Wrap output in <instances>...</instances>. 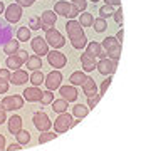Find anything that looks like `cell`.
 Segmentation results:
<instances>
[{
    "label": "cell",
    "mask_w": 141,
    "mask_h": 151,
    "mask_svg": "<svg viewBox=\"0 0 141 151\" xmlns=\"http://www.w3.org/2000/svg\"><path fill=\"white\" fill-rule=\"evenodd\" d=\"M45 40H47V44H49L52 49H60V47H64L65 45V39H64V35L57 30V29H50V30H47L45 32Z\"/></svg>",
    "instance_id": "6da1fadb"
},
{
    "label": "cell",
    "mask_w": 141,
    "mask_h": 151,
    "mask_svg": "<svg viewBox=\"0 0 141 151\" xmlns=\"http://www.w3.org/2000/svg\"><path fill=\"white\" fill-rule=\"evenodd\" d=\"M32 121H34V126H35L40 133H44V131H49L50 128H52V121H50L49 116H47L45 113H42V111L34 113Z\"/></svg>",
    "instance_id": "7a4b0ae2"
},
{
    "label": "cell",
    "mask_w": 141,
    "mask_h": 151,
    "mask_svg": "<svg viewBox=\"0 0 141 151\" xmlns=\"http://www.w3.org/2000/svg\"><path fill=\"white\" fill-rule=\"evenodd\" d=\"M24 97L19 96V94H14V96H5L4 99H2V106H4V109L5 111H17V109L24 108Z\"/></svg>",
    "instance_id": "3957f363"
},
{
    "label": "cell",
    "mask_w": 141,
    "mask_h": 151,
    "mask_svg": "<svg viewBox=\"0 0 141 151\" xmlns=\"http://www.w3.org/2000/svg\"><path fill=\"white\" fill-rule=\"evenodd\" d=\"M70 123H72V114L65 111V113L59 114V118L54 121V131L57 134H62L67 129H70Z\"/></svg>",
    "instance_id": "277c9868"
},
{
    "label": "cell",
    "mask_w": 141,
    "mask_h": 151,
    "mask_svg": "<svg viewBox=\"0 0 141 151\" xmlns=\"http://www.w3.org/2000/svg\"><path fill=\"white\" fill-rule=\"evenodd\" d=\"M47 62L52 67H55V69H62L67 64V57H65V54L59 52L57 49H52V50H49V54H47Z\"/></svg>",
    "instance_id": "5b68a950"
},
{
    "label": "cell",
    "mask_w": 141,
    "mask_h": 151,
    "mask_svg": "<svg viewBox=\"0 0 141 151\" xmlns=\"http://www.w3.org/2000/svg\"><path fill=\"white\" fill-rule=\"evenodd\" d=\"M60 82H62V74H60L59 69H55V70H50L49 74L45 76L44 84H45V87L49 91H55V89L60 87Z\"/></svg>",
    "instance_id": "8992f818"
},
{
    "label": "cell",
    "mask_w": 141,
    "mask_h": 151,
    "mask_svg": "<svg viewBox=\"0 0 141 151\" xmlns=\"http://www.w3.org/2000/svg\"><path fill=\"white\" fill-rule=\"evenodd\" d=\"M116 67H118V62L111 60L109 57L101 59L98 64H96V69L99 70V74H103V76H113L114 72H116Z\"/></svg>",
    "instance_id": "52a82bcc"
},
{
    "label": "cell",
    "mask_w": 141,
    "mask_h": 151,
    "mask_svg": "<svg viewBox=\"0 0 141 151\" xmlns=\"http://www.w3.org/2000/svg\"><path fill=\"white\" fill-rule=\"evenodd\" d=\"M5 20L10 24H17L22 19V7L19 4H10L9 7H5Z\"/></svg>",
    "instance_id": "ba28073f"
},
{
    "label": "cell",
    "mask_w": 141,
    "mask_h": 151,
    "mask_svg": "<svg viewBox=\"0 0 141 151\" xmlns=\"http://www.w3.org/2000/svg\"><path fill=\"white\" fill-rule=\"evenodd\" d=\"M65 30H67V35H69L70 40L84 35V27H82L81 24H79V20H76V19H70L65 24Z\"/></svg>",
    "instance_id": "9c48e42d"
},
{
    "label": "cell",
    "mask_w": 141,
    "mask_h": 151,
    "mask_svg": "<svg viewBox=\"0 0 141 151\" xmlns=\"http://www.w3.org/2000/svg\"><path fill=\"white\" fill-rule=\"evenodd\" d=\"M30 45H32V50L39 55V57L49 54V44H47V40L44 37H40V35H39V37H34L32 40H30Z\"/></svg>",
    "instance_id": "30bf717a"
},
{
    "label": "cell",
    "mask_w": 141,
    "mask_h": 151,
    "mask_svg": "<svg viewBox=\"0 0 141 151\" xmlns=\"http://www.w3.org/2000/svg\"><path fill=\"white\" fill-rule=\"evenodd\" d=\"M82 92L86 94L87 97H94V96H99V89H98V84L92 77H86V81L82 84Z\"/></svg>",
    "instance_id": "8fae6325"
},
{
    "label": "cell",
    "mask_w": 141,
    "mask_h": 151,
    "mask_svg": "<svg viewBox=\"0 0 141 151\" xmlns=\"http://www.w3.org/2000/svg\"><path fill=\"white\" fill-rule=\"evenodd\" d=\"M59 94H60V97L62 99H65L67 103H74L77 99V89H76V86H60L59 87Z\"/></svg>",
    "instance_id": "7c38bea8"
},
{
    "label": "cell",
    "mask_w": 141,
    "mask_h": 151,
    "mask_svg": "<svg viewBox=\"0 0 141 151\" xmlns=\"http://www.w3.org/2000/svg\"><path fill=\"white\" fill-rule=\"evenodd\" d=\"M24 94V99L27 101V103H37V101H40V96H42V91L39 89V87L32 86V87H27L25 91L22 92Z\"/></svg>",
    "instance_id": "4fadbf2b"
},
{
    "label": "cell",
    "mask_w": 141,
    "mask_h": 151,
    "mask_svg": "<svg viewBox=\"0 0 141 151\" xmlns=\"http://www.w3.org/2000/svg\"><path fill=\"white\" fill-rule=\"evenodd\" d=\"M81 64H82V70L84 72H91V70L96 69V57H92L91 54H87V52H84V54H81Z\"/></svg>",
    "instance_id": "5bb4252c"
},
{
    "label": "cell",
    "mask_w": 141,
    "mask_h": 151,
    "mask_svg": "<svg viewBox=\"0 0 141 151\" xmlns=\"http://www.w3.org/2000/svg\"><path fill=\"white\" fill-rule=\"evenodd\" d=\"M27 81H29V74L22 69H17L10 74V82L15 84V86H22V84H25Z\"/></svg>",
    "instance_id": "9a60e30c"
},
{
    "label": "cell",
    "mask_w": 141,
    "mask_h": 151,
    "mask_svg": "<svg viewBox=\"0 0 141 151\" xmlns=\"http://www.w3.org/2000/svg\"><path fill=\"white\" fill-rule=\"evenodd\" d=\"M10 39H12V29L7 25V22H4L0 19V44L4 45V44H7Z\"/></svg>",
    "instance_id": "2e32d148"
},
{
    "label": "cell",
    "mask_w": 141,
    "mask_h": 151,
    "mask_svg": "<svg viewBox=\"0 0 141 151\" xmlns=\"http://www.w3.org/2000/svg\"><path fill=\"white\" fill-rule=\"evenodd\" d=\"M70 10V4L67 0H59V2H55L54 4V12L57 15H62V17H67Z\"/></svg>",
    "instance_id": "e0dca14e"
},
{
    "label": "cell",
    "mask_w": 141,
    "mask_h": 151,
    "mask_svg": "<svg viewBox=\"0 0 141 151\" xmlns=\"http://www.w3.org/2000/svg\"><path fill=\"white\" fill-rule=\"evenodd\" d=\"M103 45L99 42H96V40H92V42H87V45H86V52L87 54H91L92 57H99V55L103 54Z\"/></svg>",
    "instance_id": "ac0fdd59"
},
{
    "label": "cell",
    "mask_w": 141,
    "mask_h": 151,
    "mask_svg": "<svg viewBox=\"0 0 141 151\" xmlns=\"http://www.w3.org/2000/svg\"><path fill=\"white\" fill-rule=\"evenodd\" d=\"M86 72L84 70H76V72H72L69 77V82L70 86H82L84 84V81H86Z\"/></svg>",
    "instance_id": "d6986e66"
},
{
    "label": "cell",
    "mask_w": 141,
    "mask_h": 151,
    "mask_svg": "<svg viewBox=\"0 0 141 151\" xmlns=\"http://www.w3.org/2000/svg\"><path fill=\"white\" fill-rule=\"evenodd\" d=\"M20 129H22V118L17 116V114H14V116L9 119V131H10L12 134H17Z\"/></svg>",
    "instance_id": "ffe728a7"
},
{
    "label": "cell",
    "mask_w": 141,
    "mask_h": 151,
    "mask_svg": "<svg viewBox=\"0 0 141 151\" xmlns=\"http://www.w3.org/2000/svg\"><path fill=\"white\" fill-rule=\"evenodd\" d=\"M25 64H27V69L29 70H40V67H42V59H40L37 54L29 55V59H27Z\"/></svg>",
    "instance_id": "44dd1931"
},
{
    "label": "cell",
    "mask_w": 141,
    "mask_h": 151,
    "mask_svg": "<svg viewBox=\"0 0 141 151\" xmlns=\"http://www.w3.org/2000/svg\"><path fill=\"white\" fill-rule=\"evenodd\" d=\"M52 109H54V113H59V114H62V113H65L67 111V108H69V103L65 101V99H54L52 101Z\"/></svg>",
    "instance_id": "7402d4cb"
},
{
    "label": "cell",
    "mask_w": 141,
    "mask_h": 151,
    "mask_svg": "<svg viewBox=\"0 0 141 151\" xmlns=\"http://www.w3.org/2000/svg\"><path fill=\"white\" fill-rule=\"evenodd\" d=\"M40 20L44 24H49V25H55V22H57V14L54 10H44L42 15H40Z\"/></svg>",
    "instance_id": "603a6c76"
},
{
    "label": "cell",
    "mask_w": 141,
    "mask_h": 151,
    "mask_svg": "<svg viewBox=\"0 0 141 151\" xmlns=\"http://www.w3.org/2000/svg\"><path fill=\"white\" fill-rule=\"evenodd\" d=\"M22 64H24V62H22V60L19 59V57H17L15 54H14V55H9V57H7V60H5V65H7V67H9L10 70L20 69Z\"/></svg>",
    "instance_id": "cb8c5ba5"
},
{
    "label": "cell",
    "mask_w": 141,
    "mask_h": 151,
    "mask_svg": "<svg viewBox=\"0 0 141 151\" xmlns=\"http://www.w3.org/2000/svg\"><path fill=\"white\" fill-rule=\"evenodd\" d=\"M29 81L32 82V86L39 87L44 81H45V76L42 74V70H32V74L29 76Z\"/></svg>",
    "instance_id": "d4e9b609"
},
{
    "label": "cell",
    "mask_w": 141,
    "mask_h": 151,
    "mask_svg": "<svg viewBox=\"0 0 141 151\" xmlns=\"http://www.w3.org/2000/svg\"><path fill=\"white\" fill-rule=\"evenodd\" d=\"M101 45H103V49L106 50V52H109V50H113V49L119 47V40H118L116 37H111V35H109V37H106L103 40Z\"/></svg>",
    "instance_id": "484cf974"
},
{
    "label": "cell",
    "mask_w": 141,
    "mask_h": 151,
    "mask_svg": "<svg viewBox=\"0 0 141 151\" xmlns=\"http://www.w3.org/2000/svg\"><path fill=\"white\" fill-rule=\"evenodd\" d=\"M89 111H91V109L87 108V106H84V104H76V106L72 108V116L82 119V118H86L87 114H89Z\"/></svg>",
    "instance_id": "4316f807"
},
{
    "label": "cell",
    "mask_w": 141,
    "mask_h": 151,
    "mask_svg": "<svg viewBox=\"0 0 141 151\" xmlns=\"http://www.w3.org/2000/svg\"><path fill=\"white\" fill-rule=\"evenodd\" d=\"M19 44H20L19 40L10 39L7 44H4V52H5V54H9V55H14L17 50H19Z\"/></svg>",
    "instance_id": "83f0119b"
},
{
    "label": "cell",
    "mask_w": 141,
    "mask_h": 151,
    "mask_svg": "<svg viewBox=\"0 0 141 151\" xmlns=\"http://www.w3.org/2000/svg\"><path fill=\"white\" fill-rule=\"evenodd\" d=\"M17 40L19 42H27V40H30V29L27 25L19 27V30H17Z\"/></svg>",
    "instance_id": "f1b7e54d"
},
{
    "label": "cell",
    "mask_w": 141,
    "mask_h": 151,
    "mask_svg": "<svg viewBox=\"0 0 141 151\" xmlns=\"http://www.w3.org/2000/svg\"><path fill=\"white\" fill-rule=\"evenodd\" d=\"M79 24H81L82 27H91L92 24H94V17H92V14H89V12H82V14H79Z\"/></svg>",
    "instance_id": "f546056e"
},
{
    "label": "cell",
    "mask_w": 141,
    "mask_h": 151,
    "mask_svg": "<svg viewBox=\"0 0 141 151\" xmlns=\"http://www.w3.org/2000/svg\"><path fill=\"white\" fill-rule=\"evenodd\" d=\"M70 45L76 49V50H81V49H86L87 45V37L82 35V37H77V39H72L70 40Z\"/></svg>",
    "instance_id": "4dcf8cb0"
},
{
    "label": "cell",
    "mask_w": 141,
    "mask_h": 151,
    "mask_svg": "<svg viewBox=\"0 0 141 151\" xmlns=\"http://www.w3.org/2000/svg\"><path fill=\"white\" fill-rule=\"evenodd\" d=\"M57 133H52V131H44V133H40V134H39V143H40V145H44V143H47V141H52V139H55V138H57Z\"/></svg>",
    "instance_id": "1f68e13d"
},
{
    "label": "cell",
    "mask_w": 141,
    "mask_h": 151,
    "mask_svg": "<svg viewBox=\"0 0 141 151\" xmlns=\"http://www.w3.org/2000/svg\"><path fill=\"white\" fill-rule=\"evenodd\" d=\"M15 138H17V143L19 145H29V141H30V133L29 131H24V129H20L19 133L15 134Z\"/></svg>",
    "instance_id": "d6a6232c"
},
{
    "label": "cell",
    "mask_w": 141,
    "mask_h": 151,
    "mask_svg": "<svg viewBox=\"0 0 141 151\" xmlns=\"http://www.w3.org/2000/svg\"><path fill=\"white\" fill-rule=\"evenodd\" d=\"M94 30L96 32H104L106 29H108V22H106V19H103V17H99V19H94Z\"/></svg>",
    "instance_id": "836d02e7"
},
{
    "label": "cell",
    "mask_w": 141,
    "mask_h": 151,
    "mask_svg": "<svg viewBox=\"0 0 141 151\" xmlns=\"http://www.w3.org/2000/svg\"><path fill=\"white\" fill-rule=\"evenodd\" d=\"M114 14V7L113 5H108V4H104V5L99 7V15L103 17V19H108Z\"/></svg>",
    "instance_id": "e575fe53"
},
{
    "label": "cell",
    "mask_w": 141,
    "mask_h": 151,
    "mask_svg": "<svg viewBox=\"0 0 141 151\" xmlns=\"http://www.w3.org/2000/svg\"><path fill=\"white\" fill-rule=\"evenodd\" d=\"M54 101V92L52 91H42V96H40V103L44 104V106H47V104H50Z\"/></svg>",
    "instance_id": "d590c367"
},
{
    "label": "cell",
    "mask_w": 141,
    "mask_h": 151,
    "mask_svg": "<svg viewBox=\"0 0 141 151\" xmlns=\"http://www.w3.org/2000/svg\"><path fill=\"white\" fill-rule=\"evenodd\" d=\"M40 24H42V20L35 15H32L29 19V29H30V30H39V29H40Z\"/></svg>",
    "instance_id": "8d00e7d4"
},
{
    "label": "cell",
    "mask_w": 141,
    "mask_h": 151,
    "mask_svg": "<svg viewBox=\"0 0 141 151\" xmlns=\"http://www.w3.org/2000/svg\"><path fill=\"white\" fill-rule=\"evenodd\" d=\"M111 81H113V79H111V76H108V77L101 82V87H99V96H101V97L106 94V91H108V87H109V84H111Z\"/></svg>",
    "instance_id": "74e56055"
},
{
    "label": "cell",
    "mask_w": 141,
    "mask_h": 151,
    "mask_svg": "<svg viewBox=\"0 0 141 151\" xmlns=\"http://www.w3.org/2000/svg\"><path fill=\"white\" fill-rule=\"evenodd\" d=\"M108 57L111 60H114V62H118V59L121 57V45H119V47H116V49H113V50H109Z\"/></svg>",
    "instance_id": "f35d334b"
},
{
    "label": "cell",
    "mask_w": 141,
    "mask_h": 151,
    "mask_svg": "<svg viewBox=\"0 0 141 151\" xmlns=\"http://www.w3.org/2000/svg\"><path fill=\"white\" fill-rule=\"evenodd\" d=\"M10 69H0V82H10Z\"/></svg>",
    "instance_id": "ab89813d"
},
{
    "label": "cell",
    "mask_w": 141,
    "mask_h": 151,
    "mask_svg": "<svg viewBox=\"0 0 141 151\" xmlns=\"http://www.w3.org/2000/svg\"><path fill=\"white\" fill-rule=\"evenodd\" d=\"M79 14H81V12H79V9H77L74 4H70V10H69V14H67V19H77V17H79Z\"/></svg>",
    "instance_id": "60d3db41"
},
{
    "label": "cell",
    "mask_w": 141,
    "mask_h": 151,
    "mask_svg": "<svg viewBox=\"0 0 141 151\" xmlns=\"http://www.w3.org/2000/svg\"><path fill=\"white\" fill-rule=\"evenodd\" d=\"M113 17H114V20H116L118 25H123V9H121V7L118 9V10H114Z\"/></svg>",
    "instance_id": "b9f144b4"
},
{
    "label": "cell",
    "mask_w": 141,
    "mask_h": 151,
    "mask_svg": "<svg viewBox=\"0 0 141 151\" xmlns=\"http://www.w3.org/2000/svg\"><path fill=\"white\" fill-rule=\"evenodd\" d=\"M99 99H101V96H94V97H87V108L89 109H94L96 106H98Z\"/></svg>",
    "instance_id": "7bdbcfd3"
},
{
    "label": "cell",
    "mask_w": 141,
    "mask_h": 151,
    "mask_svg": "<svg viewBox=\"0 0 141 151\" xmlns=\"http://www.w3.org/2000/svg\"><path fill=\"white\" fill-rule=\"evenodd\" d=\"M72 4L79 9V12H84L87 7V0H72Z\"/></svg>",
    "instance_id": "ee69618b"
},
{
    "label": "cell",
    "mask_w": 141,
    "mask_h": 151,
    "mask_svg": "<svg viewBox=\"0 0 141 151\" xmlns=\"http://www.w3.org/2000/svg\"><path fill=\"white\" fill-rule=\"evenodd\" d=\"M15 55L19 57V59L22 60V62H27V59H29V55H27V50H22V49H19L15 52Z\"/></svg>",
    "instance_id": "f6af8a7d"
},
{
    "label": "cell",
    "mask_w": 141,
    "mask_h": 151,
    "mask_svg": "<svg viewBox=\"0 0 141 151\" xmlns=\"http://www.w3.org/2000/svg\"><path fill=\"white\" fill-rule=\"evenodd\" d=\"M35 0H15V4H19L20 7H30Z\"/></svg>",
    "instance_id": "bcb514c9"
},
{
    "label": "cell",
    "mask_w": 141,
    "mask_h": 151,
    "mask_svg": "<svg viewBox=\"0 0 141 151\" xmlns=\"http://www.w3.org/2000/svg\"><path fill=\"white\" fill-rule=\"evenodd\" d=\"M7 121V114H5V109H4V106L0 104V124H4Z\"/></svg>",
    "instance_id": "7dc6e473"
},
{
    "label": "cell",
    "mask_w": 141,
    "mask_h": 151,
    "mask_svg": "<svg viewBox=\"0 0 141 151\" xmlns=\"http://www.w3.org/2000/svg\"><path fill=\"white\" fill-rule=\"evenodd\" d=\"M5 150H9V151H19V150H22V145H19V143H12L9 148H5Z\"/></svg>",
    "instance_id": "c3c4849f"
},
{
    "label": "cell",
    "mask_w": 141,
    "mask_h": 151,
    "mask_svg": "<svg viewBox=\"0 0 141 151\" xmlns=\"http://www.w3.org/2000/svg\"><path fill=\"white\" fill-rule=\"evenodd\" d=\"M9 91V82H0V94H5Z\"/></svg>",
    "instance_id": "681fc988"
},
{
    "label": "cell",
    "mask_w": 141,
    "mask_h": 151,
    "mask_svg": "<svg viewBox=\"0 0 141 151\" xmlns=\"http://www.w3.org/2000/svg\"><path fill=\"white\" fill-rule=\"evenodd\" d=\"M104 2H106V4H108V5H121V0H104Z\"/></svg>",
    "instance_id": "f907efd6"
},
{
    "label": "cell",
    "mask_w": 141,
    "mask_h": 151,
    "mask_svg": "<svg viewBox=\"0 0 141 151\" xmlns=\"http://www.w3.org/2000/svg\"><path fill=\"white\" fill-rule=\"evenodd\" d=\"M2 150H5V136L4 134H0V151Z\"/></svg>",
    "instance_id": "816d5d0a"
},
{
    "label": "cell",
    "mask_w": 141,
    "mask_h": 151,
    "mask_svg": "<svg viewBox=\"0 0 141 151\" xmlns=\"http://www.w3.org/2000/svg\"><path fill=\"white\" fill-rule=\"evenodd\" d=\"M54 27V25H49V24H40V29H42V30H45V32H47V30H50V29Z\"/></svg>",
    "instance_id": "f5cc1de1"
},
{
    "label": "cell",
    "mask_w": 141,
    "mask_h": 151,
    "mask_svg": "<svg viewBox=\"0 0 141 151\" xmlns=\"http://www.w3.org/2000/svg\"><path fill=\"white\" fill-rule=\"evenodd\" d=\"M123 35H124V32H123V29H121V30H118V32H116V35H114V37L121 42V40H123Z\"/></svg>",
    "instance_id": "db71d44e"
},
{
    "label": "cell",
    "mask_w": 141,
    "mask_h": 151,
    "mask_svg": "<svg viewBox=\"0 0 141 151\" xmlns=\"http://www.w3.org/2000/svg\"><path fill=\"white\" fill-rule=\"evenodd\" d=\"M5 12V5H4V2L0 0V14H4Z\"/></svg>",
    "instance_id": "11a10c76"
},
{
    "label": "cell",
    "mask_w": 141,
    "mask_h": 151,
    "mask_svg": "<svg viewBox=\"0 0 141 151\" xmlns=\"http://www.w3.org/2000/svg\"><path fill=\"white\" fill-rule=\"evenodd\" d=\"M91 2H92V4H98L99 0H91Z\"/></svg>",
    "instance_id": "9f6ffc18"
}]
</instances>
